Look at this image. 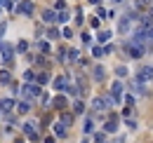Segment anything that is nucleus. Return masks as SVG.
<instances>
[{"mask_svg": "<svg viewBox=\"0 0 153 143\" xmlns=\"http://www.w3.org/2000/svg\"><path fill=\"white\" fill-rule=\"evenodd\" d=\"M21 12H24V14H31V12H33V5H31L28 0H24V2H21Z\"/></svg>", "mask_w": 153, "mask_h": 143, "instance_id": "f257e3e1", "label": "nucleus"}, {"mask_svg": "<svg viewBox=\"0 0 153 143\" xmlns=\"http://www.w3.org/2000/svg\"><path fill=\"white\" fill-rule=\"evenodd\" d=\"M10 80H12V77H10V73H7V71L0 73V85H10Z\"/></svg>", "mask_w": 153, "mask_h": 143, "instance_id": "f03ea898", "label": "nucleus"}, {"mask_svg": "<svg viewBox=\"0 0 153 143\" xmlns=\"http://www.w3.org/2000/svg\"><path fill=\"white\" fill-rule=\"evenodd\" d=\"M0 108H2V110H10V108H12V101H10V99H2V101H0Z\"/></svg>", "mask_w": 153, "mask_h": 143, "instance_id": "7ed1b4c3", "label": "nucleus"}, {"mask_svg": "<svg viewBox=\"0 0 153 143\" xmlns=\"http://www.w3.org/2000/svg\"><path fill=\"white\" fill-rule=\"evenodd\" d=\"M54 87H57V89H64V87H66V80H64V77H57V82H54Z\"/></svg>", "mask_w": 153, "mask_h": 143, "instance_id": "20e7f679", "label": "nucleus"}, {"mask_svg": "<svg viewBox=\"0 0 153 143\" xmlns=\"http://www.w3.org/2000/svg\"><path fill=\"white\" fill-rule=\"evenodd\" d=\"M120 91H123V85H115V87H113V96H115V99L120 96Z\"/></svg>", "mask_w": 153, "mask_h": 143, "instance_id": "39448f33", "label": "nucleus"}, {"mask_svg": "<svg viewBox=\"0 0 153 143\" xmlns=\"http://www.w3.org/2000/svg\"><path fill=\"white\" fill-rule=\"evenodd\" d=\"M94 77H97V80H101V77H104V71H101V68H97V71H94Z\"/></svg>", "mask_w": 153, "mask_h": 143, "instance_id": "423d86ee", "label": "nucleus"}, {"mask_svg": "<svg viewBox=\"0 0 153 143\" xmlns=\"http://www.w3.org/2000/svg\"><path fill=\"white\" fill-rule=\"evenodd\" d=\"M104 139H106L104 134H97V141H94V143H106V141H104Z\"/></svg>", "mask_w": 153, "mask_h": 143, "instance_id": "0eeeda50", "label": "nucleus"}, {"mask_svg": "<svg viewBox=\"0 0 153 143\" xmlns=\"http://www.w3.org/2000/svg\"><path fill=\"white\" fill-rule=\"evenodd\" d=\"M137 2H139V7H144V5H149L151 0H137Z\"/></svg>", "mask_w": 153, "mask_h": 143, "instance_id": "6e6552de", "label": "nucleus"}, {"mask_svg": "<svg viewBox=\"0 0 153 143\" xmlns=\"http://www.w3.org/2000/svg\"><path fill=\"white\" fill-rule=\"evenodd\" d=\"M82 143H87V141H82Z\"/></svg>", "mask_w": 153, "mask_h": 143, "instance_id": "1a4fd4ad", "label": "nucleus"}, {"mask_svg": "<svg viewBox=\"0 0 153 143\" xmlns=\"http://www.w3.org/2000/svg\"><path fill=\"white\" fill-rule=\"evenodd\" d=\"M151 10H153V7H151Z\"/></svg>", "mask_w": 153, "mask_h": 143, "instance_id": "9d476101", "label": "nucleus"}]
</instances>
